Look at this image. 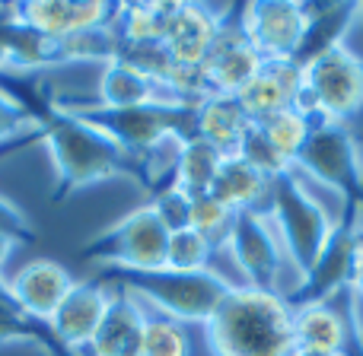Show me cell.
<instances>
[{"label":"cell","instance_id":"25","mask_svg":"<svg viewBox=\"0 0 363 356\" xmlns=\"http://www.w3.org/2000/svg\"><path fill=\"white\" fill-rule=\"evenodd\" d=\"M258 127H262V134L271 140V147L294 166L296 156H300V150H303V144H306L309 131H313V121L303 118V115L290 105V108H284V112L271 115V118L258 121Z\"/></svg>","mask_w":363,"mask_h":356},{"label":"cell","instance_id":"3","mask_svg":"<svg viewBox=\"0 0 363 356\" xmlns=\"http://www.w3.org/2000/svg\"><path fill=\"white\" fill-rule=\"evenodd\" d=\"M96 280H102L112 289H125V293L144 299L153 306V312L176 318L182 325H201L213 318L220 302L226 299L236 283H230L217 270H204V274H179V270H121L106 268ZM242 287V283H239Z\"/></svg>","mask_w":363,"mask_h":356},{"label":"cell","instance_id":"20","mask_svg":"<svg viewBox=\"0 0 363 356\" xmlns=\"http://www.w3.org/2000/svg\"><path fill=\"white\" fill-rule=\"evenodd\" d=\"M271 185H274V178L252 169L245 159L226 156L207 194L217 197L223 207H230L233 213H268Z\"/></svg>","mask_w":363,"mask_h":356},{"label":"cell","instance_id":"6","mask_svg":"<svg viewBox=\"0 0 363 356\" xmlns=\"http://www.w3.org/2000/svg\"><path fill=\"white\" fill-rule=\"evenodd\" d=\"M268 219L274 226V232L281 236V245L287 251L290 264L296 268V280L303 274H309V268L319 261L335 226H338V219L309 194L306 181L294 169L284 172L271 185Z\"/></svg>","mask_w":363,"mask_h":356},{"label":"cell","instance_id":"18","mask_svg":"<svg viewBox=\"0 0 363 356\" xmlns=\"http://www.w3.org/2000/svg\"><path fill=\"white\" fill-rule=\"evenodd\" d=\"M147 309L140 306L138 296L115 289L112 306L96 331L93 344L86 347V356H140V340H144Z\"/></svg>","mask_w":363,"mask_h":356},{"label":"cell","instance_id":"16","mask_svg":"<svg viewBox=\"0 0 363 356\" xmlns=\"http://www.w3.org/2000/svg\"><path fill=\"white\" fill-rule=\"evenodd\" d=\"M99 102L102 108H140V105H179L176 96L160 80L147 76L140 67L121 54L108 57L99 74Z\"/></svg>","mask_w":363,"mask_h":356},{"label":"cell","instance_id":"19","mask_svg":"<svg viewBox=\"0 0 363 356\" xmlns=\"http://www.w3.org/2000/svg\"><path fill=\"white\" fill-rule=\"evenodd\" d=\"M351 331L357 328L345 318L335 302H315V306L294 309V350L303 353H347Z\"/></svg>","mask_w":363,"mask_h":356},{"label":"cell","instance_id":"33","mask_svg":"<svg viewBox=\"0 0 363 356\" xmlns=\"http://www.w3.org/2000/svg\"><path fill=\"white\" fill-rule=\"evenodd\" d=\"M10 32H13L10 6H0V76L10 70Z\"/></svg>","mask_w":363,"mask_h":356},{"label":"cell","instance_id":"27","mask_svg":"<svg viewBox=\"0 0 363 356\" xmlns=\"http://www.w3.org/2000/svg\"><path fill=\"white\" fill-rule=\"evenodd\" d=\"M140 356H191V338L185 325L160 312H147Z\"/></svg>","mask_w":363,"mask_h":356},{"label":"cell","instance_id":"37","mask_svg":"<svg viewBox=\"0 0 363 356\" xmlns=\"http://www.w3.org/2000/svg\"><path fill=\"white\" fill-rule=\"evenodd\" d=\"M290 356H347V353H303V350H294Z\"/></svg>","mask_w":363,"mask_h":356},{"label":"cell","instance_id":"1","mask_svg":"<svg viewBox=\"0 0 363 356\" xmlns=\"http://www.w3.org/2000/svg\"><path fill=\"white\" fill-rule=\"evenodd\" d=\"M42 144L55 166V185L48 194L51 204H61L108 178H134L140 188H150L144 163L121 153L106 134H99L57 99H51L48 112L42 115Z\"/></svg>","mask_w":363,"mask_h":356},{"label":"cell","instance_id":"35","mask_svg":"<svg viewBox=\"0 0 363 356\" xmlns=\"http://www.w3.org/2000/svg\"><path fill=\"white\" fill-rule=\"evenodd\" d=\"M19 245L13 242V239H6V236H0V274H4V268L10 264V258H13V251H16Z\"/></svg>","mask_w":363,"mask_h":356},{"label":"cell","instance_id":"29","mask_svg":"<svg viewBox=\"0 0 363 356\" xmlns=\"http://www.w3.org/2000/svg\"><path fill=\"white\" fill-rule=\"evenodd\" d=\"M233 156H239V159H245V163L252 166V169H258L262 176H268V178H281L284 172H290L294 166L287 163V159L281 156V153L271 147V140L262 134V127L258 125H252L249 131H245V137H242V144H239V150L233 153Z\"/></svg>","mask_w":363,"mask_h":356},{"label":"cell","instance_id":"22","mask_svg":"<svg viewBox=\"0 0 363 356\" xmlns=\"http://www.w3.org/2000/svg\"><path fill=\"white\" fill-rule=\"evenodd\" d=\"M226 153H220L213 144L201 140L198 134L191 137L179 140V150H176V166H172V185L185 188L191 197L198 194H207L217 178L220 166H223Z\"/></svg>","mask_w":363,"mask_h":356},{"label":"cell","instance_id":"5","mask_svg":"<svg viewBox=\"0 0 363 356\" xmlns=\"http://www.w3.org/2000/svg\"><path fill=\"white\" fill-rule=\"evenodd\" d=\"M294 108L313 125H351V118L363 112V57L341 42L306 61Z\"/></svg>","mask_w":363,"mask_h":356},{"label":"cell","instance_id":"13","mask_svg":"<svg viewBox=\"0 0 363 356\" xmlns=\"http://www.w3.org/2000/svg\"><path fill=\"white\" fill-rule=\"evenodd\" d=\"M262 64H264V57L252 48V42L245 38V32L239 29V23L226 16L217 42L211 45L204 64H201L204 80H207V93L239 96L245 89V83L262 70Z\"/></svg>","mask_w":363,"mask_h":356},{"label":"cell","instance_id":"32","mask_svg":"<svg viewBox=\"0 0 363 356\" xmlns=\"http://www.w3.org/2000/svg\"><path fill=\"white\" fill-rule=\"evenodd\" d=\"M0 236L13 239L16 245H32L35 242V226L32 219L23 213V207H16L10 197L0 194Z\"/></svg>","mask_w":363,"mask_h":356},{"label":"cell","instance_id":"34","mask_svg":"<svg viewBox=\"0 0 363 356\" xmlns=\"http://www.w3.org/2000/svg\"><path fill=\"white\" fill-rule=\"evenodd\" d=\"M351 296H354V302H363V236H360V245H357V255H354Z\"/></svg>","mask_w":363,"mask_h":356},{"label":"cell","instance_id":"39","mask_svg":"<svg viewBox=\"0 0 363 356\" xmlns=\"http://www.w3.org/2000/svg\"><path fill=\"white\" fill-rule=\"evenodd\" d=\"M360 140H363V137H360Z\"/></svg>","mask_w":363,"mask_h":356},{"label":"cell","instance_id":"28","mask_svg":"<svg viewBox=\"0 0 363 356\" xmlns=\"http://www.w3.org/2000/svg\"><path fill=\"white\" fill-rule=\"evenodd\" d=\"M233 223H236V213H233L230 207L220 204L217 197H211V194H198V197H194L188 229L204 236L217 251H226V245H230Z\"/></svg>","mask_w":363,"mask_h":356},{"label":"cell","instance_id":"8","mask_svg":"<svg viewBox=\"0 0 363 356\" xmlns=\"http://www.w3.org/2000/svg\"><path fill=\"white\" fill-rule=\"evenodd\" d=\"M169 236L172 232L157 217V210L150 204H144L138 210H131L128 217H121L115 226H108L106 232L83 242L80 258L121 270H163Z\"/></svg>","mask_w":363,"mask_h":356},{"label":"cell","instance_id":"10","mask_svg":"<svg viewBox=\"0 0 363 356\" xmlns=\"http://www.w3.org/2000/svg\"><path fill=\"white\" fill-rule=\"evenodd\" d=\"M226 255L236 261L245 287L284 296L281 274H284V258H287V251H284L281 236L274 232L268 213H236Z\"/></svg>","mask_w":363,"mask_h":356},{"label":"cell","instance_id":"7","mask_svg":"<svg viewBox=\"0 0 363 356\" xmlns=\"http://www.w3.org/2000/svg\"><path fill=\"white\" fill-rule=\"evenodd\" d=\"M294 172L328 188L338 200H345L347 210H363V140L351 131V125H313Z\"/></svg>","mask_w":363,"mask_h":356},{"label":"cell","instance_id":"31","mask_svg":"<svg viewBox=\"0 0 363 356\" xmlns=\"http://www.w3.org/2000/svg\"><path fill=\"white\" fill-rule=\"evenodd\" d=\"M191 204H194L191 194L185 188L172 185V181L163 185L160 191H153V200H150V207L157 210V217L163 219L169 232L188 229V223H191Z\"/></svg>","mask_w":363,"mask_h":356},{"label":"cell","instance_id":"21","mask_svg":"<svg viewBox=\"0 0 363 356\" xmlns=\"http://www.w3.org/2000/svg\"><path fill=\"white\" fill-rule=\"evenodd\" d=\"M249 127H252V118L239 105L236 96L211 93L194 105V134L201 140H207V144H213L226 156H233L239 150Z\"/></svg>","mask_w":363,"mask_h":356},{"label":"cell","instance_id":"2","mask_svg":"<svg viewBox=\"0 0 363 356\" xmlns=\"http://www.w3.org/2000/svg\"><path fill=\"white\" fill-rule=\"evenodd\" d=\"M213 356H290L294 353V309L281 293L233 287L213 318L204 325Z\"/></svg>","mask_w":363,"mask_h":356},{"label":"cell","instance_id":"11","mask_svg":"<svg viewBox=\"0 0 363 356\" xmlns=\"http://www.w3.org/2000/svg\"><path fill=\"white\" fill-rule=\"evenodd\" d=\"M118 4L106 0H23L10 4V16L23 29L45 38H74L108 32Z\"/></svg>","mask_w":363,"mask_h":356},{"label":"cell","instance_id":"36","mask_svg":"<svg viewBox=\"0 0 363 356\" xmlns=\"http://www.w3.org/2000/svg\"><path fill=\"white\" fill-rule=\"evenodd\" d=\"M0 302H13L10 299V283H6L4 274H0Z\"/></svg>","mask_w":363,"mask_h":356},{"label":"cell","instance_id":"12","mask_svg":"<svg viewBox=\"0 0 363 356\" xmlns=\"http://www.w3.org/2000/svg\"><path fill=\"white\" fill-rule=\"evenodd\" d=\"M230 13L213 10L207 4H166L163 10V48L172 54V61L182 67H201L217 42L220 29H223Z\"/></svg>","mask_w":363,"mask_h":356},{"label":"cell","instance_id":"9","mask_svg":"<svg viewBox=\"0 0 363 356\" xmlns=\"http://www.w3.org/2000/svg\"><path fill=\"white\" fill-rule=\"evenodd\" d=\"M236 23L264 61H296L313 25V4L252 0L236 13Z\"/></svg>","mask_w":363,"mask_h":356},{"label":"cell","instance_id":"24","mask_svg":"<svg viewBox=\"0 0 363 356\" xmlns=\"http://www.w3.org/2000/svg\"><path fill=\"white\" fill-rule=\"evenodd\" d=\"M6 344H32L48 356H74L55 338V331L45 321L29 318L13 302H0V347H6Z\"/></svg>","mask_w":363,"mask_h":356},{"label":"cell","instance_id":"15","mask_svg":"<svg viewBox=\"0 0 363 356\" xmlns=\"http://www.w3.org/2000/svg\"><path fill=\"white\" fill-rule=\"evenodd\" d=\"M6 283H10L13 306L23 309L29 318L45 321V325L57 312V306L67 299L70 289L77 287L74 274L51 258H32L13 277H6Z\"/></svg>","mask_w":363,"mask_h":356},{"label":"cell","instance_id":"23","mask_svg":"<svg viewBox=\"0 0 363 356\" xmlns=\"http://www.w3.org/2000/svg\"><path fill=\"white\" fill-rule=\"evenodd\" d=\"M163 10L166 4H160V0H153V4H118L112 25H108L115 45L131 48V45L160 42V35H163Z\"/></svg>","mask_w":363,"mask_h":356},{"label":"cell","instance_id":"4","mask_svg":"<svg viewBox=\"0 0 363 356\" xmlns=\"http://www.w3.org/2000/svg\"><path fill=\"white\" fill-rule=\"evenodd\" d=\"M74 115H80L86 125L106 134L121 153L144 163L166 147L169 140H185L194 134V105H140V108H102L99 102L74 105L61 102ZM150 191V188H147Z\"/></svg>","mask_w":363,"mask_h":356},{"label":"cell","instance_id":"30","mask_svg":"<svg viewBox=\"0 0 363 356\" xmlns=\"http://www.w3.org/2000/svg\"><path fill=\"white\" fill-rule=\"evenodd\" d=\"M32 134H42L38 118L26 105H19L10 93L0 89V150L19 144V140H26V137H32Z\"/></svg>","mask_w":363,"mask_h":356},{"label":"cell","instance_id":"17","mask_svg":"<svg viewBox=\"0 0 363 356\" xmlns=\"http://www.w3.org/2000/svg\"><path fill=\"white\" fill-rule=\"evenodd\" d=\"M303 86V64L300 61H264L262 70L245 83V89L236 96L239 105L252 118V125L271 118L294 105L296 93Z\"/></svg>","mask_w":363,"mask_h":356},{"label":"cell","instance_id":"38","mask_svg":"<svg viewBox=\"0 0 363 356\" xmlns=\"http://www.w3.org/2000/svg\"><path fill=\"white\" fill-rule=\"evenodd\" d=\"M357 347H360V356H363V328H357Z\"/></svg>","mask_w":363,"mask_h":356},{"label":"cell","instance_id":"26","mask_svg":"<svg viewBox=\"0 0 363 356\" xmlns=\"http://www.w3.org/2000/svg\"><path fill=\"white\" fill-rule=\"evenodd\" d=\"M217 255H223V251L213 248L204 236H198L194 229H179L169 236L166 268L179 270V274H204V270H211Z\"/></svg>","mask_w":363,"mask_h":356},{"label":"cell","instance_id":"14","mask_svg":"<svg viewBox=\"0 0 363 356\" xmlns=\"http://www.w3.org/2000/svg\"><path fill=\"white\" fill-rule=\"evenodd\" d=\"M112 296L115 289L106 287L102 280H77V287L67 293V299L51 315L48 328L70 353H83L93 344L96 331H99L102 318H106L108 306H112Z\"/></svg>","mask_w":363,"mask_h":356}]
</instances>
